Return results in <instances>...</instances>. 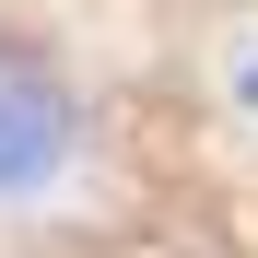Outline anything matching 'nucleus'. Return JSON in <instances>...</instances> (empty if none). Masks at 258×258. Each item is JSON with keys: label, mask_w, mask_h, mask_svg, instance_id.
I'll return each mask as SVG.
<instances>
[{"label": "nucleus", "mask_w": 258, "mask_h": 258, "mask_svg": "<svg viewBox=\"0 0 258 258\" xmlns=\"http://www.w3.org/2000/svg\"><path fill=\"white\" fill-rule=\"evenodd\" d=\"M71 153H82L71 82H59L47 59H0V211L47 200V188L71 176Z\"/></svg>", "instance_id": "1"}]
</instances>
